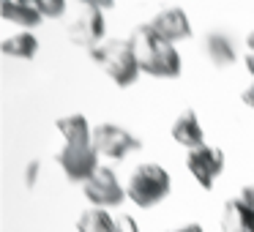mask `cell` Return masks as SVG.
Returning <instances> with one entry per match:
<instances>
[{"mask_svg": "<svg viewBox=\"0 0 254 232\" xmlns=\"http://www.w3.org/2000/svg\"><path fill=\"white\" fill-rule=\"evenodd\" d=\"M241 199L254 210V183H249V186H243V188H241Z\"/></svg>", "mask_w": 254, "mask_h": 232, "instance_id": "ffe728a7", "label": "cell"}, {"mask_svg": "<svg viewBox=\"0 0 254 232\" xmlns=\"http://www.w3.org/2000/svg\"><path fill=\"white\" fill-rule=\"evenodd\" d=\"M175 232H202V227L199 224H186V227H181V230H175Z\"/></svg>", "mask_w": 254, "mask_h": 232, "instance_id": "7402d4cb", "label": "cell"}, {"mask_svg": "<svg viewBox=\"0 0 254 232\" xmlns=\"http://www.w3.org/2000/svg\"><path fill=\"white\" fill-rule=\"evenodd\" d=\"M36 8L41 17H61L66 11V3L63 0H36Z\"/></svg>", "mask_w": 254, "mask_h": 232, "instance_id": "e0dca14e", "label": "cell"}, {"mask_svg": "<svg viewBox=\"0 0 254 232\" xmlns=\"http://www.w3.org/2000/svg\"><path fill=\"white\" fill-rule=\"evenodd\" d=\"M39 170H41L39 161H30L28 164V170H25V183H28V186H36V180H39Z\"/></svg>", "mask_w": 254, "mask_h": 232, "instance_id": "ac0fdd59", "label": "cell"}, {"mask_svg": "<svg viewBox=\"0 0 254 232\" xmlns=\"http://www.w3.org/2000/svg\"><path fill=\"white\" fill-rule=\"evenodd\" d=\"M150 28H153L164 41H170V44H178V41L191 36V25H189L186 11H183V8H175V6L161 8V11L150 19Z\"/></svg>", "mask_w": 254, "mask_h": 232, "instance_id": "9c48e42d", "label": "cell"}, {"mask_svg": "<svg viewBox=\"0 0 254 232\" xmlns=\"http://www.w3.org/2000/svg\"><path fill=\"white\" fill-rule=\"evenodd\" d=\"M3 55L8 58H19V60H33L36 52H39V39H36L30 30H22V33L11 36V39L3 41Z\"/></svg>", "mask_w": 254, "mask_h": 232, "instance_id": "9a60e30c", "label": "cell"}, {"mask_svg": "<svg viewBox=\"0 0 254 232\" xmlns=\"http://www.w3.org/2000/svg\"><path fill=\"white\" fill-rule=\"evenodd\" d=\"M241 99H243V104H246L249 110H254V82L249 85L246 90H243V96H241Z\"/></svg>", "mask_w": 254, "mask_h": 232, "instance_id": "44dd1931", "label": "cell"}, {"mask_svg": "<svg viewBox=\"0 0 254 232\" xmlns=\"http://www.w3.org/2000/svg\"><path fill=\"white\" fill-rule=\"evenodd\" d=\"M118 232H139V230H137L131 216H121V219H118Z\"/></svg>", "mask_w": 254, "mask_h": 232, "instance_id": "d6986e66", "label": "cell"}, {"mask_svg": "<svg viewBox=\"0 0 254 232\" xmlns=\"http://www.w3.org/2000/svg\"><path fill=\"white\" fill-rule=\"evenodd\" d=\"M61 170L66 172V177L71 183H88L96 172L101 170L99 167V150L93 148V142L88 145H63L61 153L55 156Z\"/></svg>", "mask_w": 254, "mask_h": 232, "instance_id": "5b68a950", "label": "cell"}, {"mask_svg": "<svg viewBox=\"0 0 254 232\" xmlns=\"http://www.w3.org/2000/svg\"><path fill=\"white\" fill-rule=\"evenodd\" d=\"M246 68H249V74L254 77V52H249V55H246Z\"/></svg>", "mask_w": 254, "mask_h": 232, "instance_id": "603a6c76", "label": "cell"}, {"mask_svg": "<svg viewBox=\"0 0 254 232\" xmlns=\"http://www.w3.org/2000/svg\"><path fill=\"white\" fill-rule=\"evenodd\" d=\"M66 36L71 39V44L85 47L93 52L99 44H104V11L99 8V3H82L77 8V17L71 19V25L66 28Z\"/></svg>", "mask_w": 254, "mask_h": 232, "instance_id": "277c9868", "label": "cell"}, {"mask_svg": "<svg viewBox=\"0 0 254 232\" xmlns=\"http://www.w3.org/2000/svg\"><path fill=\"white\" fill-rule=\"evenodd\" d=\"M82 194H85V199H88L93 208H101V210L115 208V205H121L123 199L128 197L110 167H101V170L82 186Z\"/></svg>", "mask_w": 254, "mask_h": 232, "instance_id": "52a82bcc", "label": "cell"}, {"mask_svg": "<svg viewBox=\"0 0 254 232\" xmlns=\"http://www.w3.org/2000/svg\"><path fill=\"white\" fill-rule=\"evenodd\" d=\"M0 14L8 19V22L14 25H22V28H36V25H41V14L39 8H36V3H14V0H6L3 6H0Z\"/></svg>", "mask_w": 254, "mask_h": 232, "instance_id": "5bb4252c", "label": "cell"}, {"mask_svg": "<svg viewBox=\"0 0 254 232\" xmlns=\"http://www.w3.org/2000/svg\"><path fill=\"white\" fill-rule=\"evenodd\" d=\"M186 167L202 188H213V183L219 180L221 170H224V153H221L219 148L202 145V148H197V150H189Z\"/></svg>", "mask_w": 254, "mask_h": 232, "instance_id": "ba28073f", "label": "cell"}, {"mask_svg": "<svg viewBox=\"0 0 254 232\" xmlns=\"http://www.w3.org/2000/svg\"><path fill=\"white\" fill-rule=\"evenodd\" d=\"M90 55H93V60L104 68V74H110V79L115 85H121V88L134 85L137 77L142 74L137 52H134V47L128 39H110V41L96 47Z\"/></svg>", "mask_w": 254, "mask_h": 232, "instance_id": "7a4b0ae2", "label": "cell"}, {"mask_svg": "<svg viewBox=\"0 0 254 232\" xmlns=\"http://www.w3.org/2000/svg\"><path fill=\"white\" fill-rule=\"evenodd\" d=\"M58 131L66 139V145H88L93 142V128L88 126V117L85 115H66L58 117Z\"/></svg>", "mask_w": 254, "mask_h": 232, "instance_id": "4fadbf2b", "label": "cell"}, {"mask_svg": "<svg viewBox=\"0 0 254 232\" xmlns=\"http://www.w3.org/2000/svg\"><path fill=\"white\" fill-rule=\"evenodd\" d=\"M77 230L79 232H118V221L110 216V210L90 208L77 219Z\"/></svg>", "mask_w": 254, "mask_h": 232, "instance_id": "2e32d148", "label": "cell"}, {"mask_svg": "<svg viewBox=\"0 0 254 232\" xmlns=\"http://www.w3.org/2000/svg\"><path fill=\"white\" fill-rule=\"evenodd\" d=\"M246 47H249V52H254V30L246 36Z\"/></svg>", "mask_w": 254, "mask_h": 232, "instance_id": "cb8c5ba5", "label": "cell"}, {"mask_svg": "<svg viewBox=\"0 0 254 232\" xmlns=\"http://www.w3.org/2000/svg\"><path fill=\"white\" fill-rule=\"evenodd\" d=\"M139 145L142 142L131 131H126L123 126H115V123H101V126L93 128V148L99 150V156H107L112 161L126 159Z\"/></svg>", "mask_w": 254, "mask_h": 232, "instance_id": "8992f818", "label": "cell"}, {"mask_svg": "<svg viewBox=\"0 0 254 232\" xmlns=\"http://www.w3.org/2000/svg\"><path fill=\"white\" fill-rule=\"evenodd\" d=\"M131 47L137 52V60H139V68L150 77H159V79H175L181 74V55H178L175 44L164 41L153 28L150 22L145 25H137L131 30Z\"/></svg>", "mask_w": 254, "mask_h": 232, "instance_id": "6da1fadb", "label": "cell"}, {"mask_svg": "<svg viewBox=\"0 0 254 232\" xmlns=\"http://www.w3.org/2000/svg\"><path fill=\"white\" fill-rule=\"evenodd\" d=\"M221 227L224 232H254V210L241 197L230 199L221 213Z\"/></svg>", "mask_w": 254, "mask_h": 232, "instance_id": "8fae6325", "label": "cell"}, {"mask_svg": "<svg viewBox=\"0 0 254 232\" xmlns=\"http://www.w3.org/2000/svg\"><path fill=\"white\" fill-rule=\"evenodd\" d=\"M205 52H208L210 63L219 68H227L235 63L238 52H235V44H232V39L227 33H219V30H213V33L205 36Z\"/></svg>", "mask_w": 254, "mask_h": 232, "instance_id": "7c38bea8", "label": "cell"}, {"mask_svg": "<svg viewBox=\"0 0 254 232\" xmlns=\"http://www.w3.org/2000/svg\"><path fill=\"white\" fill-rule=\"evenodd\" d=\"M126 194L137 208H153L170 194V175L161 164H139L128 177Z\"/></svg>", "mask_w": 254, "mask_h": 232, "instance_id": "3957f363", "label": "cell"}, {"mask_svg": "<svg viewBox=\"0 0 254 232\" xmlns=\"http://www.w3.org/2000/svg\"><path fill=\"white\" fill-rule=\"evenodd\" d=\"M172 139L181 142L183 148H189V150H197V148L205 145L202 142L205 139L202 123H199V117H197L194 110H183L181 115L175 117V123H172Z\"/></svg>", "mask_w": 254, "mask_h": 232, "instance_id": "30bf717a", "label": "cell"}]
</instances>
